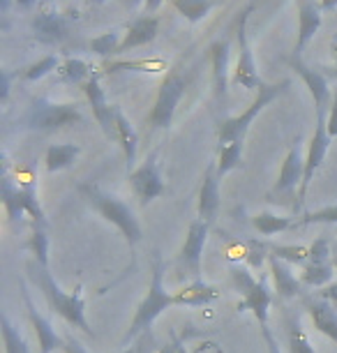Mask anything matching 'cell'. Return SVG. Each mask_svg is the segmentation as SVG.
Returning <instances> with one entry per match:
<instances>
[{
	"instance_id": "14",
	"label": "cell",
	"mask_w": 337,
	"mask_h": 353,
	"mask_svg": "<svg viewBox=\"0 0 337 353\" xmlns=\"http://www.w3.org/2000/svg\"><path fill=\"white\" fill-rule=\"evenodd\" d=\"M30 28H32V37H35L37 42L49 44V46L61 44L63 39L70 35L68 19L58 10H49V8H42L37 12L35 19L30 21Z\"/></svg>"
},
{
	"instance_id": "22",
	"label": "cell",
	"mask_w": 337,
	"mask_h": 353,
	"mask_svg": "<svg viewBox=\"0 0 337 353\" xmlns=\"http://www.w3.org/2000/svg\"><path fill=\"white\" fill-rule=\"evenodd\" d=\"M270 305H273V291L268 286V275H261L254 289L238 303V312H252L259 325H266Z\"/></svg>"
},
{
	"instance_id": "11",
	"label": "cell",
	"mask_w": 337,
	"mask_h": 353,
	"mask_svg": "<svg viewBox=\"0 0 337 353\" xmlns=\"http://www.w3.org/2000/svg\"><path fill=\"white\" fill-rule=\"evenodd\" d=\"M81 88L85 92V97H88L92 116H95V121L100 123L104 137L116 139V106L107 102V95H104L102 85H100V74L92 72V77L81 85Z\"/></svg>"
},
{
	"instance_id": "54",
	"label": "cell",
	"mask_w": 337,
	"mask_h": 353,
	"mask_svg": "<svg viewBox=\"0 0 337 353\" xmlns=\"http://www.w3.org/2000/svg\"><path fill=\"white\" fill-rule=\"evenodd\" d=\"M330 53H333V61L337 63V37L333 39V42H330Z\"/></svg>"
},
{
	"instance_id": "3",
	"label": "cell",
	"mask_w": 337,
	"mask_h": 353,
	"mask_svg": "<svg viewBox=\"0 0 337 353\" xmlns=\"http://www.w3.org/2000/svg\"><path fill=\"white\" fill-rule=\"evenodd\" d=\"M76 190H79V194L85 199V203L92 205V208L100 212L107 222H111L118 231L123 233L130 248H134V245L141 243V238H143L141 224H139L136 215L132 212V208L127 203H123L118 196L100 190L92 183H79Z\"/></svg>"
},
{
	"instance_id": "47",
	"label": "cell",
	"mask_w": 337,
	"mask_h": 353,
	"mask_svg": "<svg viewBox=\"0 0 337 353\" xmlns=\"http://www.w3.org/2000/svg\"><path fill=\"white\" fill-rule=\"evenodd\" d=\"M319 296L323 298V301L330 303V305H333V307L337 310V282L328 284L326 289H321V291H319Z\"/></svg>"
},
{
	"instance_id": "19",
	"label": "cell",
	"mask_w": 337,
	"mask_h": 353,
	"mask_svg": "<svg viewBox=\"0 0 337 353\" xmlns=\"http://www.w3.org/2000/svg\"><path fill=\"white\" fill-rule=\"evenodd\" d=\"M210 51V65H213V90L215 99L224 104L229 90V56H231V44L229 39H215L208 46Z\"/></svg>"
},
{
	"instance_id": "20",
	"label": "cell",
	"mask_w": 337,
	"mask_h": 353,
	"mask_svg": "<svg viewBox=\"0 0 337 353\" xmlns=\"http://www.w3.org/2000/svg\"><path fill=\"white\" fill-rule=\"evenodd\" d=\"M303 301H305V310L312 319L314 328L337 344V310L323 301L321 296H303Z\"/></svg>"
},
{
	"instance_id": "15",
	"label": "cell",
	"mask_w": 337,
	"mask_h": 353,
	"mask_svg": "<svg viewBox=\"0 0 337 353\" xmlns=\"http://www.w3.org/2000/svg\"><path fill=\"white\" fill-rule=\"evenodd\" d=\"M296 10H298V37H296L294 58H303L305 46L312 42L314 35L321 28L323 12L316 0H296Z\"/></svg>"
},
{
	"instance_id": "1",
	"label": "cell",
	"mask_w": 337,
	"mask_h": 353,
	"mask_svg": "<svg viewBox=\"0 0 337 353\" xmlns=\"http://www.w3.org/2000/svg\"><path fill=\"white\" fill-rule=\"evenodd\" d=\"M25 272H28L30 282L42 291V296L46 298V303H49V307L54 314L65 319L72 328H79L88 337H95V330L90 328L88 319H85L83 286H76L74 293H65L61 286L56 284V279L49 272V268H44V265L37 263L35 259L25 265Z\"/></svg>"
},
{
	"instance_id": "29",
	"label": "cell",
	"mask_w": 337,
	"mask_h": 353,
	"mask_svg": "<svg viewBox=\"0 0 337 353\" xmlns=\"http://www.w3.org/2000/svg\"><path fill=\"white\" fill-rule=\"evenodd\" d=\"M252 226L261 233V236H275V233L294 229V226H296V217L275 215V212H259V215L252 217Z\"/></svg>"
},
{
	"instance_id": "42",
	"label": "cell",
	"mask_w": 337,
	"mask_h": 353,
	"mask_svg": "<svg viewBox=\"0 0 337 353\" xmlns=\"http://www.w3.org/2000/svg\"><path fill=\"white\" fill-rule=\"evenodd\" d=\"M153 344H155V339H153V332H143L141 337L134 339L130 346H125L123 351H118V353H150V349H153Z\"/></svg>"
},
{
	"instance_id": "36",
	"label": "cell",
	"mask_w": 337,
	"mask_h": 353,
	"mask_svg": "<svg viewBox=\"0 0 337 353\" xmlns=\"http://www.w3.org/2000/svg\"><path fill=\"white\" fill-rule=\"evenodd\" d=\"M0 325H3V339H5V353H30L28 342L21 337L14 325H12L10 316L3 314L0 316Z\"/></svg>"
},
{
	"instance_id": "44",
	"label": "cell",
	"mask_w": 337,
	"mask_h": 353,
	"mask_svg": "<svg viewBox=\"0 0 337 353\" xmlns=\"http://www.w3.org/2000/svg\"><path fill=\"white\" fill-rule=\"evenodd\" d=\"M261 335H263V342H266V349L268 353H282L280 344H277V337L273 335V330H270V325H261Z\"/></svg>"
},
{
	"instance_id": "4",
	"label": "cell",
	"mask_w": 337,
	"mask_h": 353,
	"mask_svg": "<svg viewBox=\"0 0 337 353\" xmlns=\"http://www.w3.org/2000/svg\"><path fill=\"white\" fill-rule=\"evenodd\" d=\"M187 85H190V72L185 70L183 65H176V68L167 74V79L162 81L160 90H157L153 109H150L148 118H146L148 134H153L157 130L171 128L174 116H176V106L183 99Z\"/></svg>"
},
{
	"instance_id": "27",
	"label": "cell",
	"mask_w": 337,
	"mask_h": 353,
	"mask_svg": "<svg viewBox=\"0 0 337 353\" xmlns=\"http://www.w3.org/2000/svg\"><path fill=\"white\" fill-rule=\"evenodd\" d=\"M333 263H305L300 272V282L309 289H326L328 284H333Z\"/></svg>"
},
{
	"instance_id": "23",
	"label": "cell",
	"mask_w": 337,
	"mask_h": 353,
	"mask_svg": "<svg viewBox=\"0 0 337 353\" xmlns=\"http://www.w3.org/2000/svg\"><path fill=\"white\" fill-rule=\"evenodd\" d=\"M217 298H220V291L206 284L203 279H192L190 284H185L183 289L174 293L176 305H183V307H203V305L215 303Z\"/></svg>"
},
{
	"instance_id": "35",
	"label": "cell",
	"mask_w": 337,
	"mask_h": 353,
	"mask_svg": "<svg viewBox=\"0 0 337 353\" xmlns=\"http://www.w3.org/2000/svg\"><path fill=\"white\" fill-rule=\"evenodd\" d=\"M121 44H123L121 32L109 30V32H102V35L90 39V51L95 53V56H100V58H111V56H116V53H118Z\"/></svg>"
},
{
	"instance_id": "25",
	"label": "cell",
	"mask_w": 337,
	"mask_h": 353,
	"mask_svg": "<svg viewBox=\"0 0 337 353\" xmlns=\"http://www.w3.org/2000/svg\"><path fill=\"white\" fill-rule=\"evenodd\" d=\"M0 196H3V205H5V212H8V219L10 222H19L23 219L28 212H25V205H23V196H21V188L12 181L8 169L3 171V183H0Z\"/></svg>"
},
{
	"instance_id": "5",
	"label": "cell",
	"mask_w": 337,
	"mask_h": 353,
	"mask_svg": "<svg viewBox=\"0 0 337 353\" xmlns=\"http://www.w3.org/2000/svg\"><path fill=\"white\" fill-rule=\"evenodd\" d=\"M292 88V81L289 79H284L280 83H266L261 90H256V97L254 102L247 106L245 111L241 113V116H234V118H227L220 130H217V141H220V148L222 145H227L231 141H243L249 130V125L254 123V118L259 116V113L266 109V106L273 102V99L282 97L284 92Z\"/></svg>"
},
{
	"instance_id": "41",
	"label": "cell",
	"mask_w": 337,
	"mask_h": 353,
	"mask_svg": "<svg viewBox=\"0 0 337 353\" xmlns=\"http://www.w3.org/2000/svg\"><path fill=\"white\" fill-rule=\"evenodd\" d=\"M309 263H333L330 261V241L328 238H316L309 245Z\"/></svg>"
},
{
	"instance_id": "2",
	"label": "cell",
	"mask_w": 337,
	"mask_h": 353,
	"mask_svg": "<svg viewBox=\"0 0 337 353\" xmlns=\"http://www.w3.org/2000/svg\"><path fill=\"white\" fill-rule=\"evenodd\" d=\"M164 259L160 252H153V277H150V284H148V291L146 296H143V301L139 303V307L134 312V319H132L127 332L123 335V342L121 346H130L134 339H139L143 335V332H150L153 328L155 319L162 314V312H167L169 307H174L176 301H174V293L167 291V286H164Z\"/></svg>"
},
{
	"instance_id": "9",
	"label": "cell",
	"mask_w": 337,
	"mask_h": 353,
	"mask_svg": "<svg viewBox=\"0 0 337 353\" xmlns=\"http://www.w3.org/2000/svg\"><path fill=\"white\" fill-rule=\"evenodd\" d=\"M130 188L141 205H148L150 201L160 199L164 192H167L162 171H160V162H157V150L150 152V155L143 159V164L136 166V169L130 173Z\"/></svg>"
},
{
	"instance_id": "7",
	"label": "cell",
	"mask_w": 337,
	"mask_h": 353,
	"mask_svg": "<svg viewBox=\"0 0 337 353\" xmlns=\"http://www.w3.org/2000/svg\"><path fill=\"white\" fill-rule=\"evenodd\" d=\"M252 12H254V0L241 12V19H238L236 37H238V49L241 51H238V63H236L234 77H231V83L241 85V88H247V90H261L266 83H263V79L259 77L252 46H249V39H247V21Z\"/></svg>"
},
{
	"instance_id": "45",
	"label": "cell",
	"mask_w": 337,
	"mask_h": 353,
	"mask_svg": "<svg viewBox=\"0 0 337 353\" xmlns=\"http://www.w3.org/2000/svg\"><path fill=\"white\" fill-rule=\"evenodd\" d=\"M12 77H17V74H12L10 70H0V79H3V85H0V102H8V97H10V85H12Z\"/></svg>"
},
{
	"instance_id": "33",
	"label": "cell",
	"mask_w": 337,
	"mask_h": 353,
	"mask_svg": "<svg viewBox=\"0 0 337 353\" xmlns=\"http://www.w3.org/2000/svg\"><path fill=\"white\" fill-rule=\"evenodd\" d=\"M61 58L56 56V53H49V56H44V58H39L37 63H32L28 65L21 74L23 81H39V79H44V77H49L51 72H58V68H61Z\"/></svg>"
},
{
	"instance_id": "50",
	"label": "cell",
	"mask_w": 337,
	"mask_h": 353,
	"mask_svg": "<svg viewBox=\"0 0 337 353\" xmlns=\"http://www.w3.org/2000/svg\"><path fill=\"white\" fill-rule=\"evenodd\" d=\"M157 353H178V342H176V335H174V342L160 346V349H157Z\"/></svg>"
},
{
	"instance_id": "26",
	"label": "cell",
	"mask_w": 337,
	"mask_h": 353,
	"mask_svg": "<svg viewBox=\"0 0 337 353\" xmlns=\"http://www.w3.org/2000/svg\"><path fill=\"white\" fill-rule=\"evenodd\" d=\"M79 145L74 143H54L46 148V155H44V166L49 173H56V171H63V169H70L72 164L76 162L79 157Z\"/></svg>"
},
{
	"instance_id": "46",
	"label": "cell",
	"mask_w": 337,
	"mask_h": 353,
	"mask_svg": "<svg viewBox=\"0 0 337 353\" xmlns=\"http://www.w3.org/2000/svg\"><path fill=\"white\" fill-rule=\"evenodd\" d=\"M63 351L65 353H90L88 349H85V346L79 342V339H74L72 335H68L65 337V346H63Z\"/></svg>"
},
{
	"instance_id": "31",
	"label": "cell",
	"mask_w": 337,
	"mask_h": 353,
	"mask_svg": "<svg viewBox=\"0 0 337 353\" xmlns=\"http://www.w3.org/2000/svg\"><path fill=\"white\" fill-rule=\"evenodd\" d=\"M284 325H287V346H289V353H316L314 346L309 344V339L303 330L300 321L292 314H287L284 319Z\"/></svg>"
},
{
	"instance_id": "52",
	"label": "cell",
	"mask_w": 337,
	"mask_h": 353,
	"mask_svg": "<svg viewBox=\"0 0 337 353\" xmlns=\"http://www.w3.org/2000/svg\"><path fill=\"white\" fill-rule=\"evenodd\" d=\"M321 12H333L337 10V0H321Z\"/></svg>"
},
{
	"instance_id": "38",
	"label": "cell",
	"mask_w": 337,
	"mask_h": 353,
	"mask_svg": "<svg viewBox=\"0 0 337 353\" xmlns=\"http://www.w3.org/2000/svg\"><path fill=\"white\" fill-rule=\"evenodd\" d=\"M25 250H30L32 254H35L37 263H42L44 268H49V238H46L42 226H35L30 241L25 243Z\"/></svg>"
},
{
	"instance_id": "32",
	"label": "cell",
	"mask_w": 337,
	"mask_h": 353,
	"mask_svg": "<svg viewBox=\"0 0 337 353\" xmlns=\"http://www.w3.org/2000/svg\"><path fill=\"white\" fill-rule=\"evenodd\" d=\"M243 141H231L220 148V155H217V176H227L229 171L243 166Z\"/></svg>"
},
{
	"instance_id": "43",
	"label": "cell",
	"mask_w": 337,
	"mask_h": 353,
	"mask_svg": "<svg viewBox=\"0 0 337 353\" xmlns=\"http://www.w3.org/2000/svg\"><path fill=\"white\" fill-rule=\"evenodd\" d=\"M326 128L330 139H337V88L333 90V99H330V109L326 116Z\"/></svg>"
},
{
	"instance_id": "24",
	"label": "cell",
	"mask_w": 337,
	"mask_h": 353,
	"mask_svg": "<svg viewBox=\"0 0 337 353\" xmlns=\"http://www.w3.org/2000/svg\"><path fill=\"white\" fill-rule=\"evenodd\" d=\"M116 141L121 143L125 152V162H127V173L134 171L136 164V152H139V134L127 121V116L116 106Z\"/></svg>"
},
{
	"instance_id": "6",
	"label": "cell",
	"mask_w": 337,
	"mask_h": 353,
	"mask_svg": "<svg viewBox=\"0 0 337 353\" xmlns=\"http://www.w3.org/2000/svg\"><path fill=\"white\" fill-rule=\"evenodd\" d=\"M23 128L32 132H56L68 125L83 123V113L79 104L51 102V99H32L28 111L21 118Z\"/></svg>"
},
{
	"instance_id": "30",
	"label": "cell",
	"mask_w": 337,
	"mask_h": 353,
	"mask_svg": "<svg viewBox=\"0 0 337 353\" xmlns=\"http://www.w3.org/2000/svg\"><path fill=\"white\" fill-rule=\"evenodd\" d=\"M56 74H58V81L83 85L92 77V68L85 61H81V58H68V61L58 68Z\"/></svg>"
},
{
	"instance_id": "18",
	"label": "cell",
	"mask_w": 337,
	"mask_h": 353,
	"mask_svg": "<svg viewBox=\"0 0 337 353\" xmlns=\"http://www.w3.org/2000/svg\"><path fill=\"white\" fill-rule=\"evenodd\" d=\"M268 268H270V277H273V291L277 293V298H282V301L303 298V286L305 284L294 275L292 265L270 254L268 256Z\"/></svg>"
},
{
	"instance_id": "12",
	"label": "cell",
	"mask_w": 337,
	"mask_h": 353,
	"mask_svg": "<svg viewBox=\"0 0 337 353\" xmlns=\"http://www.w3.org/2000/svg\"><path fill=\"white\" fill-rule=\"evenodd\" d=\"M289 65L292 70L298 74L305 85L309 88V95L314 99V109H316V116H328V106H330V99H333V90H330V81L326 77L321 74L316 68H307L303 63V58H289Z\"/></svg>"
},
{
	"instance_id": "57",
	"label": "cell",
	"mask_w": 337,
	"mask_h": 353,
	"mask_svg": "<svg viewBox=\"0 0 337 353\" xmlns=\"http://www.w3.org/2000/svg\"><path fill=\"white\" fill-rule=\"evenodd\" d=\"M333 265H335V270H337V256L333 259Z\"/></svg>"
},
{
	"instance_id": "49",
	"label": "cell",
	"mask_w": 337,
	"mask_h": 353,
	"mask_svg": "<svg viewBox=\"0 0 337 353\" xmlns=\"http://www.w3.org/2000/svg\"><path fill=\"white\" fill-rule=\"evenodd\" d=\"M134 3H139V0H132V5H134ZM141 3L146 5V12H150V14H153V12L160 8L164 0H141Z\"/></svg>"
},
{
	"instance_id": "28",
	"label": "cell",
	"mask_w": 337,
	"mask_h": 353,
	"mask_svg": "<svg viewBox=\"0 0 337 353\" xmlns=\"http://www.w3.org/2000/svg\"><path fill=\"white\" fill-rule=\"evenodd\" d=\"M169 3L190 23H199L210 14V10L217 5V0H169Z\"/></svg>"
},
{
	"instance_id": "13",
	"label": "cell",
	"mask_w": 337,
	"mask_h": 353,
	"mask_svg": "<svg viewBox=\"0 0 337 353\" xmlns=\"http://www.w3.org/2000/svg\"><path fill=\"white\" fill-rule=\"evenodd\" d=\"M303 178H305V157L300 155V148L298 143L292 145L282 162V169H280V176H277V183L273 192L268 194V199H275L277 196H294L296 190H300L303 185ZM298 196V194H296Z\"/></svg>"
},
{
	"instance_id": "21",
	"label": "cell",
	"mask_w": 337,
	"mask_h": 353,
	"mask_svg": "<svg viewBox=\"0 0 337 353\" xmlns=\"http://www.w3.org/2000/svg\"><path fill=\"white\" fill-rule=\"evenodd\" d=\"M157 30H160V19L157 17L146 14V17L134 19V21L127 23V28H125L123 44H121V49H118V53H127L132 49H136V46L150 44L157 37Z\"/></svg>"
},
{
	"instance_id": "53",
	"label": "cell",
	"mask_w": 337,
	"mask_h": 353,
	"mask_svg": "<svg viewBox=\"0 0 337 353\" xmlns=\"http://www.w3.org/2000/svg\"><path fill=\"white\" fill-rule=\"evenodd\" d=\"M35 3H37V0H17V8H21V10H30Z\"/></svg>"
},
{
	"instance_id": "10",
	"label": "cell",
	"mask_w": 337,
	"mask_h": 353,
	"mask_svg": "<svg viewBox=\"0 0 337 353\" xmlns=\"http://www.w3.org/2000/svg\"><path fill=\"white\" fill-rule=\"evenodd\" d=\"M208 231H210L208 222L194 219L187 229V238H185L181 254H178V265H181L192 279H201V259H203V248H206V241H208Z\"/></svg>"
},
{
	"instance_id": "34",
	"label": "cell",
	"mask_w": 337,
	"mask_h": 353,
	"mask_svg": "<svg viewBox=\"0 0 337 353\" xmlns=\"http://www.w3.org/2000/svg\"><path fill=\"white\" fill-rule=\"evenodd\" d=\"M268 248H270V254L282 259V261L289 265L309 263V248H303V245H268Z\"/></svg>"
},
{
	"instance_id": "48",
	"label": "cell",
	"mask_w": 337,
	"mask_h": 353,
	"mask_svg": "<svg viewBox=\"0 0 337 353\" xmlns=\"http://www.w3.org/2000/svg\"><path fill=\"white\" fill-rule=\"evenodd\" d=\"M316 70H319L321 74L328 79V81H330V79H333V81H337V65H330V68H328V65H319Z\"/></svg>"
},
{
	"instance_id": "56",
	"label": "cell",
	"mask_w": 337,
	"mask_h": 353,
	"mask_svg": "<svg viewBox=\"0 0 337 353\" xmlns=\"http://www.w3.org/2000/svg\"><path fill=\"white\" fill-rule=\"evenodd\" d=\"M88 3H90V5H104L107 0H88Z\"/></svg>"
},
{
	"instance_id": "37",
	"label": "cell",
	"mask_w": 337,
	"mask_h": 353,
	"mask_svg": "<svg viewBox=\"0 0 337 353\" xmlns=\"http://www.w3.org/2000/svg\"><path fill=\"white\" fill-rule=\"evenodd\" d=\"M229 279H231V286H234V291L241 293L243 298H245L247 293L256 286V282H259V279L252 277V272H249L247 265H238V263H234L229 268Z\"/></svg>"
},
{
	"instance_id": "39",
	"label": "cell",
	"mask_w": 337,
	"mask_h": 353,
	"mask_svg": "<svg viewBox=\"0 0 337 353\" xmlns=\"http://www.w3.org/2000/svg\"><path fill=\"white\" fill-rule=\"evenodd\" d=\"M268 252L270 248L266 243H261V241H249L245 245V263H247V268H261L263 263L268 261Z\"/></svg>"
},
{
	"instance_id": "51",
	"label": "cell",
	"mask_w": 337,
	"mask_h": 353,
	"mask_svg": "<svg viewBox=\"0 0 337 353\" xmlns=\"http://www.w3.org/2000/svg\"><path fill=\"white\" fill-rule=\"evenodd\" d=\"M12 5H17V0H0V12H3V17L10 14Z\"/></svg>"
},
{
	"instance_id": "55",
	"label": "cell",
	"mask_w": 337,
	"mask_h": 353,
	"mask_svg": "<svg viewBox=\"0 0 337 353\" xmlns=\"http://www.w3.org/2000/svg\"><path fill=\"white\" fill-rule=\"evenodd\" d=\"M176 342H178V353H190L187 349H185V344H183L181 337H176Z\"/></svg>"
},
{
	"instance_id": "8",
	"label": "cell",
	"mask_w": 337,
	"mask_h": 353,
	"mask_svg": "<svg viewBox=\"0 0 337 353\" xmlns=\"http://www.w3.org/2000/svg\"><path fill=\"white\" fill-rule=\"evenodd\" d=\"M330 134H328V128H326V116H316V125H314V134L309 139V145H307V155H305V178H303V185L298 190V196H296V203H294V210L300 212L303 203L307 199V192H309V185L314 181V173L319 171V166L326 157V152L330 148Z\"/></svg>"
},
{
	"instance_id": "16",
	"label": "cell",
	"mask_w": 337,
	"mask_h": 353,
	"mask_svg": "<svg viewBox=\"0 0 337 353\" xmlns=\"http://www.w3.org/2000/svg\"><path fill=\"white\" fill-rule=\"evenodd\" d=\"M19 286H21V298H23V303H25V312H28V319H30L32 328H35L37 344H39V353H54L56 349H63V346H65V339H63L61 335H58L54 325H51V323L46 321V319L37 312L35 303H32V298H30V291L25 289V284L21 282Z\"/></svg>"
},
{
	"instance_id": "17",
	"label": "cell",
	"mask_w": 337,
	"mask_h": 353,
	"mask_svg": "<svg viewBox=\"0 0 337 353\" xmlns=\"http://www.w3.org/2000/svg\"><path fill=\"white\" fill-rule=\"evenodd\" d=\"M217 215H220V176H217V162H210L203 171L199 190V219L213 224Z\"/></svg>"
},
{
	"instance_id": "40",
	"label": "cell",
	"mask_w": 337,
	"mask_h": 353,
	"mask_svg": "<svg viewBox=\"0 0 337 353\" xmlns=\"http://www.w3.org/2000/svg\"><path fill=\"white\" fill-rule=\"evenodd\" d=\"M305 224H337V205H326L321 210L307 212L300 222H296V226H305Z\"/></svg>"
}]
</instances>
